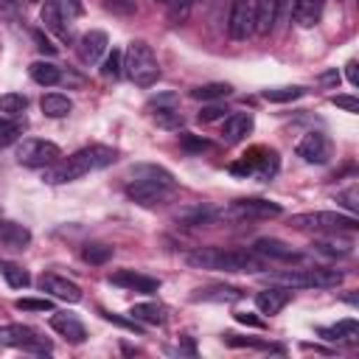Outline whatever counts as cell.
Returning <instances> with one entry per match:
<instances>
[{"mask_svg": "<svg viewBox=\"0 0 359 359\" xmlns=\"http://www.w3.org/2000/svg\"><path fill=\"white\" fill-rule=\"evenodd\" d=\"M0 345H6V348H28V351H39V353L50 351V345L42 337H36L34 328L20 325V323L0 325Z\"/></svg>", "mask_w": 359, "mask_h": 359, "instance_id": "9", "label": "cell"}, {"mask_svg": "<svg viewBox=\"0 0 359 359\" xmlns=\"http://www.w3.org/2000/svg\"><path fill=\"white\" fill-rule=\"evenodd\" d=\"M36 283H39L42 292H48V294H53V297H59V300H65V303H79V300H81V289H79L73 280L62 278V275L45 272Z\"/></svg>", "mask_w": 359, "mask_h": 359, "instance_id": "13", "label": "cell"}, {"mask_svg": "<svg viewBox=\"0 0 359 359\" xmlns=\"http://www.w3.org/2000/svg\"><path fill=\"white\" fill-rule=\"evenodd\" d=\"M129 314H132V320L146 323V325H163L165 323V306H160V303H135L129 309Z\"/></svg>", "mask_w": 359, "mask_h": 359, "instance_id": "23", "label": "cell"}, {"mask_svg": "<svg viewBox=\"0 0 359 359\" xmlns=\"http://www.w3.org/2000/svg\"><path fill=\"white\" fill-rule=\"evenodd\" d=\"M339 202H345V208L353 213V210L359 208V202H356V185H351L345 194H339Z\"/></svg>", "mask_w": 359, "mask_h": 359, "instance_id": "44", "label": "cell"}, {"mask_svg": "<svg viewBox=\"0 0 359 359\" xmlns=\"http://www.w3.org/2000/svg\"><path fill=\"white\" fill-rule=\"evenodd\" d=\"M31 241V233L22 227V224H14V222H6L0 224V244L3 247H11V250H25Z\"/></svg>", "mask_w": 359, "mask_h": 359, "instance_id": "24", "label": "cell"}, {"mask_svg": "<svg viewBox=\"0 0 359 359\" xmlns=\"http://www.w3.org/2000/svg\"><path fill=\"white\" fill-rule=\"evenodd\" d=\"M224 118H227V109L219 104L202 107V112H199V123H213V121H224Z\"/></svg>", "mask_w": 359, "mask_h": 359, "instance_id": "39", "label": "cell"}, {"mask_svg": "<svg viewBox=\"0 0 359 359\" xmlns=\"http://www.w3.org/2000/svg\"><path fill=\"white\" fill-rule=\"evenodd\" d=\"M160 3H165V0H160Z\"/></svg>", "mask_w": 359, "mask_h": 359, "instance_id": "50", "label": "cell"}, {"mask_svg": "<svg viewBox=\"0 0 359 359\" xmlns=\"http://www.w3.org/2000/svg\"><path fill=\"white\" fill-rule=\"evenodd\" d=\"M227 219H269V216H280V205L278 202H266V199H236L227 210Z\"/></svg>", "mask_w": 359, "mask_h": 359, "instance_id": "11", "label": "cell"}, {"mask_svg": "<svg viewBox=\"0 0 359 359\" xmlns=\"http://www.w3.org/2000/svg\"><path fill=\"white\" fill-rule=\"evenodd\" d=\"M233 174H244V177H258V180H269L278 171V151L255 146L247 154H241L238 163L230 165Z\"/></svg>", "mask_w": 359, "mask_h": 359, "instance_id": "6", "label": "cell"}, {"mask_svg": "<svg viewBox=\"0 0 359 359\" xmlns=\"http://www.w3.org/2000/svg\"><path fill=\"white\" fill-rule=\"evenodd\" d=\"M314 250H320V252H325V255H348V252H351V244H348V241H345V244L317 241V244H314Z\"/></svg>", "mask_w": 359, "mask_h": 359, "instance_id": "40", "label": "cell"}, {"mask_svg": "<svg viewBox=\"0 0 359 359\" xmlns=\"http://www.w3.org/2000/svg\"><path fill=\"white\" fill-rule=\"evenodd\" d=\"M230 84H222V81H213V84H202V87H196V90H191V95L196 98V101H216V98H224V95H230Z\"/></svg>", "mask_w": 359, "mask_h": 359, "instance_id": "30", "label": "cell"}, {"mask_svg": "<svg viewBox=\"0 0 359 359\" xmlns=\"http://www.w3.org/2000/svg\"><path fill=\"white\" fill-rule=\"evenodd\" d=\"M118 160V151L109 149V146H84L79 151H73L70 157H59L56 163L45 165L42 171V180L50 182V185H59V182H73L90 171H98V168H107Z\"/></svg>", "mask_w": 359, "mask_h": 359, "instance_id": "1", "label": "cell"}, {"mask_svg": "<svg viewBox=\"0 0 359 359\" xmlns=\"http://www.w3.org/2000/svg\"><path fill=\"white\" fill-rule=\"evenodd\" d=\"M224 342L227 345H233V348H261V351H280L278 345H269V342H255V339H241V337H236V334H224Z\"/></svg>", "mask_w": 359, "mask_h": 359, "instance_id": "38", "label": "cell"}, {"mask_svg": "<svg viewBox=\"0 0 359 359\" xmlns=\"http://www.w3.org/2000/svg\"><path fill=\"white\" fill-rule=\"evenodd\" d=\"M236 320H238V323H244V325H255V328H261V325H264L258 317H252V314H247V311H236Z\"/></svg>", "mask_w": 359, "mask_h": 359, "instance_id": "46", "label": "cell"}, {"mask_svg": "<svg viewBox=\"0 0 359 359\" xmlns=\"http://www.w3.org/2000/svg\"><path fill=\"white\" fill-rule=\"evenodd\" d=\"M185 261L196 269H219V272H261L264 261L258 252L247 250H219V247H205L196 252H188Z\"/></svg>", "mask_w": 359, "mask_h": 359, "instance_id": "2", "label": "cell"}, {"mask_svg": "<svg viewBox=\"0 0 359 359\" xmlns=\"http://www.w3.org/2000/svg\"><path fill=\"white\" fill-rule=\"evenodd\" d=\"M250 132H252V115L250 112H233L224 118V126H222L224 143H238Z\"/></svg>", "mask_w": 359, "mask_h": 359, "instance_id": "19", "label": "cell"}, {"mask_svg": "<svg viewBox=\"0 0 359 359\" xmlns=\"http://www.w3.org/2000/svg\"><path fill=\"white\" fill-rule=\"evenodd\" d=\"M104 314V320H109V323H118V325H123V328H132V331H137V320H123V317H118V314H109V311H101Z\"/></svg>", "mask_w": 359, "mask_h": 359, "instance_id": "45", "label": "cell"}, {"mask_svg": "<svg viewBox=\"0 0 359 359\" xmlns=\"http://www.w3.org/2000/svg\"><path fill=\"white\" fill-rule=\"evenodd\" d=\"M34 36H36V42H39L36 48H39L42 53H56V48H53V45H50V42H48V39L42 36V34H34Z\"/></svg>", "mask_w": 359, "mask_h": 359, "instance_id": "48", "label": "cell"}, {"mask_svg": "<svg viewBox=\"0 0 359 359\" xmlns=\"http://www.w3.org/2000/svg\"><path fill=\"white\" fill-rule=\"evenodd\" d=\"M101 73H104L107 79H118V76L123 73V56H121V50H115V48H112V53L104 59Z\"/></svg>", "mask_w": 359, "mask_h": 359, "instance_id": "36", "label": "cell"}, {"mask_svg": "<svg viewBox=\"0 0 359 359\" xmlns=\"http://www.w3.org/2000/svg\"><path fill=\"white\" fill-rule=\"evenodd\" d=\"M165 3H168L171 20H185V14H188L191 6H194V0H165Z\"/></svg>", "mask_w": 359, "mask_h": 359, "instance_id": "41", "label": "cell"}, {"mask_svg": "<svg viewBox=\"0 0 359 359\" xmlns=\"http://www.w3.org/2000/svg\"><path fill=\"white\" fill-rule=\"evenodd\" d=\"M323 6H325V0H294V6H292L294 22L300 28L317 25L320 22V14H323Z\"/></svg>", "mask_w": 359, "mask_h": 359, "instance_id": "21", "label": "cell"}, {"mask_svg": "<svg viewBox=\"0 0 359 359\" xmlns=\"http://www.w3.org/2000/svg\"><path fill=\"white\" fill-rule=\"evenodd\" d=\"M331 104L342 107L345 112H359V101L353 95H331Z\"/></svg>", "mask_w": 359, "mask_h": 359, "instance_id": "42", "label": "cell"}, {"mask_svg": "<svg viewBox=\"0 0 359 359\" xmlns=\"http://www.w3.org/2000/svg\"><path fill=\"white\" fill-rule=\"evenodd\" d=\"M154 123L163 126V129H180V126H182V112L174 109V107L157 104V109H154Z\"/></svg>", "mask_w": 359, "mask_h": 359, "instance_id": "31", "label": "cell"}, {"mask_svg": "<svg viewBox=\"0 0 359 359\" xmlns=\"http://www.w3.org/2000/svg\"><path fill=\"white\" fill-rule=\"evenodd\" d=\"M39 20L48 31H53L59 39H67L70 42V28L65 25V14H62V6L56 0H45L42 8H39Z\"/></svg>", "mask_w": 359, "mask_h": 359, "instance_id": "16", "label": "cell"}, {"mask_svg": "<svg viewBox=\"0 0 359 359\" xmlns=\"http://www.w3.org/2000/svg\"><path fill=\"white\" fill-rule=\"evenodd\" d=\"M123 73H126V79L135 81L137 87H151V84L160 79L157 56H154V50H151L143 39L129 42V48H126V53H123Z\"/></svg>", "mask_w": 359, "mask_h": 359, "instance_id": "3", "label": "cell"}, {"mask_svg": "<svg viewBox=\"0 0 359 359\" xmlns=\"http://www.w3.org/2000/svg\"><path fill=\"white\" fill-rule=\"evenodd\" d=\"M81 258L87 264H107L112 258V247H107V244H87L81 250Z\"/></svg>", "mask_w": 359, "mask_h": 359, "instance_id": "32", "label": "cell"}, {"mask_svg": "<svg viewBox=\"0 0 359 359\" xmlns=\"http://www.w3.org/2000/svg\"><path fill=\"white\" fill-rule=\"evenodd\" d=\"M320 81H323V84H339V73H337V70H328V73L320 76Z\"/></svg>", "mask_w": 359, "mask_h": 359, "instance_id": "49", "label": "cell"}, {"mask_svg": "<svg viewBox=\"0 0 359 359\" xmlns=\"http://www.w3.org/2000/svg\"><path fill=\"white\" fill-rule=\"evenodd\" d=\"M14 306L20 311H53V303L48 297H20Z\"/></svg>", "mask_w": 359, "mask_h": 359, "instance_id": "37", "label": "cell"}, {"mask_svg": "<svg viewBox=\"0 0 359 359\" xmlns=\"http://www.w3.org/2000/svg\"><path fill=\"white\" fill-rule=\"evenodd\" d=\"M292 227L297 230H323V233H337V230H356V219L334 210H317V213H297L289 219Z\"/></svg>", "mask_w": 359, "mask_h": 359, "instance_id": "5", "label": "cell"}, {"mask_svg": "<svg viewBox=\"0 0 359 359\" xmlns=\"http://www.w3.org/2000/svg\"><path fill=\"white\" fill-rule=\"evenodd\" d=\"M0 275L6 278V283L11 289H25L31 283V275L20 264H14V261H0Z\"/></svg>", "mask_w": 359, "mask_h": 359, "instance_id": "28", "label": "cell"}, {"mask_svg": "<svg viewBox=\"0 0 359 359\" xmlns=\"http://www.w3.org/2000/svg\"><path fill=\"white\" fill-rule=\"evenodd\" d=\"M289 300H292V292L283 289V286H269V289H264V292L255 294V306H258V311H261V314H269V317L278 314Z\"/></svg>", "mask_w": 359, "mask_h": 359, "instance_id": "17", "label": "cell"}, {"mask_svg": "<svg viewBox=\"0 0 359 359\" xmlns=\"http://www.w3.org/2000/svg\"><path fill=\"white\" fill-rule=\"evenodd\" d=\"M174 191V182H165V180H154V177H132L129 185H126V196L137 205H160L171 196Z\"/></svg>", "mask_w": 359, "mask_h": 359, "instance_id": "7", "label": "cell"}, {"mask_svg": "<svg viewBox=\"0 0 359 359\" xmlns=\"http://www.w3.org/2000/svg\"><path fill=\"white\" fill-rule=\"evenodd\" d=\"M227 31L233 39H247L255 34V0H233Z\"/></svg>", "mask_w": 359, "mask_h": 359, "instance_id": "10", "label": "cell"}, {"mask_svg": "<svg viewBox=\"0 0 359 359\" xmlns=\"http://www.w3.org/2000/svg\"><path fill=\"white\" fill-rule=\"evenodd\" d=\"M107 34L104 31H87L81 39H79V45H76V53H79V59L84 62V65H95L101 56H104V50H107Z\"/></svg>", "mask_w": 359, "mask_h": 359, "instance_id": "15", "label": "cell"}, {"mask_svg": "<svg viewBox=\"0 0 359 359\" xmlns=\"http://www.w3.org/2000/svg\"><path fill=\"white\" fill-rule=\"evenodd\" d=\"M182 146L185 149H191V151H202V149H208V140H199V137H191L188 132H182Z\"/></svg>", "mask_w": 359, "mask_h": 359, "instance_id": "43", "label": "cell"}, {"mask_svg": "<svg viewBox=\"0 0 359 359\" xmlns=\"http://www.w3.org/2000/svg\"><path fill=\"white\" fill-rule=\"evenodd\" d=\"M278 22V0H255V34L266 36Z\"/></svg>", "mask_w": 359, "mask_h": 359, "instance_id": "22", "label": "cell"}, {"mask_svg": "<svg viewBox=\"0 0 359 359\" xmlns=\"http://www.w3.org/2000/svg\"><path fill=\"white\" fill-rule=\"evenodd\" d=\"M50 328H53L59 337H65L67 342H73V345H81V342L87 339L84 325H81L73 314H53V317H50Z\"/></svg>", "mask_w": 359, "mask_h": 359, "instance_id": "18", "label": "cell"}, {"mask_svg": "<svg viewBox=\"0 0 359 359\" xmlns=\"http://www.w3.org/2000/svg\"><path fill=\"white\" fill-rule=\"evenodd\" d=\"M112 283L123 286V289H135V292H143V294H154L160 289V280L157 278H149V275H140L135 269H118L109 275Z\"/></svg>", "mask_w": 359, "mask_h": 359, "instance_id": "14", "label": "cell"}, {"mask_svg": "<svg viewBox=\"0 0 359 359\" xmlns=\"http://www.w3.org/2000/svg\"><path fill=\"white\" fill-rule=\"evenodd\" d=\"M294 151H297V157H303L306 163L323 165V163L331 160V140H328L323 132H309V135H303V140L297 143Z\"/></svg>", "mask_w": 359, "mask_h": 359, "instance_id": "12", "label": "cell"}, {"mask_svg": "<svg viewBox=\"0 0 359 359\" xmlns=\"http://www.w3.org/2000/svg\"><path fill=\"white\" fill-rule=\"evenodd\" d=\"M20 135H22V123H20V121L0 118V149H3V146H11Z\"/></svg>", "mask_w": 359, "mask_h": 359, "instance_id": "34", "label": "cell"}, {"mask_svg": "<svg viewBox=\"0 0 359 359\" xmlns=\"http://www.w3.org/2000/svg\"><path fill=\"white\" fill-rule=\"evenodd\" d=\"M303 93H306L303 87H275V90H264V98L266 101H275V104H283V101L300 98Z\"/></svg>", "mask_w": 359, "mask_h": 359, "instance_id": "35", "label": "cell"}, {"mask_svg": "<svg viewBox=\"0 0 359 359\" xmlns=\"http://www.w3.org/2000/svg\"><path fill=\"white\" fill-rule=\"evenodd\" d=\"M25 107H28V98L22 93H6V95H0V112L20 115Z\"/></svg>", "mask_w": 359, "mask_h": 359, "instance_id": "33", "label": "cell"}, {"mask_svg": "<svg viewBox=\"0 0 359 359\" xmlns=\"http://www.w3.org/2000/svg\"><path fill=\"white\" fill-rule=\"evenodd\" d=\"M62 157V149L50 140H36V137H28L17 146V163L25 165V168H45L50 163H56Z\"/></svg>", "mask_w": 359, "mask_h": 359, "instance_id": "8", "label": "cell"}, {"mask_svg": "<svg viewBox=\"0 0 359 359\" xmlns=\"http://www.w3.org/2000/svg\"><path fill=\"white\" fill-rule=\"evenodd\" d=\"M269 283H278V286H283V289H306V286L334 289V286L342 283V272H339V269H325V266H314V269H292V272L269 275Z\"/></svg>", "mask_w": 359, "mask_h": 359, "instance_id": "4", "label": "cell"}, {"mask_svg": "<svg viewBox=\"0 0 359 359\" xmlns=\"http://www.w3.org/2000/svg\"><path fill=\"white\" fill-rule=\"evenodd\" d=\"M244 292L236 286H210V289H199V294H194V300H219V303H233L238 300Z\"/></svg>", "mask_w": 359, "mask_h": 359, "instance_id": "29", "label": "cell"}, {"mask_svg": "<svg viewBox=\"0 0 359 359\" xmlns=\"http://www.w3.org/2000/svg\"><path fill=\"white\" fill-rule=\"evenodd\" d=\"M39 109H42L48 118H65V115L73 109V101H70L67 95H62V93H48V95H42Z\"/></svg>", "mask_w": 359, "mask_h": 359, "instance_id": "25", "label": "cell"}, {"mask_svg": "<svg viewBox=\"0 0 359 359\" xmlns=\"http://www.w3.org/2000/svg\"><path fill=\"white\" fill-rule=\"evenodd\" d=\"M345 76H348V81H351L353 87L359 84V73H356V62H353V59H351V62L345 65Z\"/></svg>", "mask_w": 359, "mask_h": 359, "instance_id": "47", "label": "cell"}, {"mask_svg": "<svg viewBox=\"0 0 359 359\" xmlns=\"http://www.w3.org/2000/svg\"><path fill=\"white\" fill-rule=\"evenodd\" d=\"M317 334H320L323 339H328V342H337V339H356V334H359V323H356V320H339L337 325L320 328Z\"/></svg>", "mask_w": 359, "mask_h": 359, "instance_id": "27", "label": "cell"}, {"mask_svg": "<svg viewBox=\"0 0 359 359\" xmlns=\"http://www.w3.org/2000/svg\"><path fill=\"white\" fill-rule=\"evenodd\" d=\"M28 73H31V79L36 81V84H42V87H50V84H59L62 81V70L53 65V62H34L31 67H28Z\"/></svg>", "mask_w": 359, "mask_h": 359, "instance_id": "26", "label": "cell"}, {"mask_svg": "<svg viewBox=\"0 0 359 359\" xmlns=\"http://www.w3.org/2000/svg\"><path fill=\"white\" fill-rule=\"evenodd\" d=\"M252 252H258L264 258H275V261H300V255L280 238H258L252 244Z\"/></svg>", "mask_w": 359, "mask_h": 359, "instance_id": "20", "label": "cell"}]
</instances>
